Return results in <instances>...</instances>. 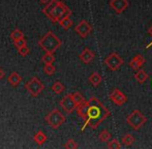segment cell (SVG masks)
Masks as SVG:
<instances>
[{
	"label": "cell",
	"instance_id": "cell-25",
	"mask_svg": "<svg viewBox=\"0 0 152 149\" xmlns=\"http://www.w3.org/2000/svg\"><path fill=\"white\" fill-rule=\"evenodd\" d=\"M24 37V33L20 30V29H15L12 33H10V38L12 39V42L17 39H20V38H23Z\"/></svg>",
	"mask_w": 152,
	"mask_h": 149
},
{
	"label": "cell",
	"instance_id": "cell-22",
	"mask_svg": "<svg viewBox=\"0 0 152 149\" xmlns=\"http://www.w3.org/2000/svg\"><path fill=\"white\" fill-rule=\"evenodd\" d=\"M56 72V67L53 65V63H48V64H45L44 67V73L48 76H52V74H55Z\"/></svg>",
	"mask_w": 152,
	"mask_h": 149
},
{
	"label": "cell",
	"instance_id": "cell-23",
	"mask_svg": "<svg viewBox=\"0 0 152 149\" xmlns=\"http://www.w3.org/2000/svg\"><path fill=\"white\" fill-rule=\"evenodd\" d=\"M42 61H44L45 64H48V63H53L55 61V56L54 53H48L46 52V54L42 56Z\"/></svg>",
	"mask_w": 152,
	"mask_h": 149
},
{
	"label": "cell",
	"instance_id": "cell-30",
	"mask_svg": "<svg viewBox=\"0 0 152 149\" xmlns=\"http://www.w3.org/2000/svg\"><path fill=\"white\" fill-rule=\"evenodd\" d=\"M4 76H5V73H4L3 69L0 67V80H2V79L4 78Z\"/></svg>",
	"mask_w": 152,
	"mask_h": 149
},
{
	"label": "cell",
	"instance_id": "cell-12",
	"mask_svg": "<svg viewBox=\"0 0 152 149\" xmlns=\"http://www.w3.org/2000/svg\"><path fill=\"white\" fill-rule=\"evenodd\" d=\"M94 57H95V54H94L93 51H92L91 49H89V48H85L84 50L82 51V53L79 55V58H80L81 61H82V62H84L85 64H88V63H90L91 61L94 59Z\"/></svg>",
	"mask_w": 152,
	"mask_h": 149
},
{
	"label": "cell",
	"instance_id": "cell-15",
	"mask_svg": "<svg viewBox=\"0 0 152 149\" xmlns=\"http://www.w3.org/2000/svg\"><path fill=\"white\" fill-rule=\"evenodd\" d=\"M102 77L100 76V74L97 73V72L92 73L90 74V77H89V82H90V84L94 87H97L98 85L102 83Z\"/></svg>",
	"mask_w": 152,
	"mask_h": 149
},
{
	"label": "cell",
	"instance_id": "cell-3",
	"mask_svg": "<svg viewBox=\"0 0 152 149\" xmlns=\"http://www.w3.org/2000/svg\"><path fill=\"white\" fill-rule=\"evenodd\" d=\"M61 44H62L61 39L54 32H52V31H48L42 37V39H39V42H38V46L45 52H48V53H55L60 48Z\"/></svg>",
	"mask_w": 152,
	"mask_h": 149
},
{
	"label": "cell",
	"instance_id": "cell-16",
	"mask_svg": "<svg viewBox=\"0 0 152 149\" xmlns=\"http://www.w3.org/2000/svg\"><path fill=\"white\" fill-rule=\"evenodd\" d=\"M134 78H136V80L138 81L140 84H143V83H145L147 80H148L149 74H147L144 69H138V72H137L136 74H134Z\"/></svg>",
	"mask_w": 152,
	"mask_h": 149
},
{
	"label": "cell",
	"instance_id": "cell-2",
	"mask_svg": "<svg viewBox=\"0 0 152 149\" xmlns=\"http://www.w3.org/2000/svg\"><path fill=\"white\" fill-rule=\"evenodd\" d=\"M42 12L50 19L52 22H59L63 18L70 17L72 10L68 8L62 1L59 0H51L47 6L42 8Z\"/></svg>",
	"mask_w": 152,
	"mask_h": 149
},
{
	"label": "cell",
	"instance_id": "cell-28",
	"mask_svg": "<svg viewBox=\"0 0 152 149\" xmlns=\"http://www.w3.org/2000/svg\"><path fill=\"white\" fill-rule=\"evenodd\" d=\"M14 45H15V47H16L17 49H19V48H21V47L26 46V45H27V42H26V39H25V38L23 37V38H20V39L15 40V42H14Z\"/></svg>",
	"mask_w": 152,
	"mask_h": 149
},
{
	"label": "cell",
	"instance_id": "cell-5",
	"mask_svg": "<svg viewBox=\"0 0 152 149\" xmlns=\"http://www.w3.org/2000/svg\"><path fill=\"white\" fill-rule=\"evenodd\" d=\"M46 121L52 129H57L65 122V117L58 109L52 110L48 115L46 116Z\"/></svg>",
	"mask_w": 152,
	"mask_h": 149
},
{
	"label": "cell",
	"instance_id": "cell-7",
	"mask_svg": "<svg viewBox=\"0 0 152 149\" xmlns=\"http://www.w3.org/2000/svg\"><path fill=\"white\" fill-rule=\"evenodd\" d=\"M123 62H124L123 59L115 52L111 53V54L104 59V63H106V65L108 66V69L113 72L118 71L121 67V65L123 64Z\"/></svg>",
	"mask_w": 152,
	"mask_h": 149
},
{
	"label": "cell",
	"instance_id": "cell-11",
	"mask_svg": "<svg viewBox=\"0 0 152 149\" xmlns=\"http://www.w3.org/2000/svg\"><path fill=\"white\" fill-rule=\"evenodd\" d=\"M109 4L117 14H122L128 7L127 0H111Z\"/></svg>",
	"mask_w": 152,
	"mask_h": 149
},
{
	"label": "cell",
	"instance_id": "cell-9",
	"mask_svg": "<svg viewBox=\"0 0 152 149\" xmlns=\"http://www.w3.org/2000/svg\"><path fill=\"white\" fill-rule=\"evenodd\" d=\"M75 31H76L82 38H85L91 33L92 27L86 20H82L76 27H75Z\"/></svg>",
	"mask_w": 152,
	"mask_h": 149
},
{
	"label": "cell",
	"instance_id": "cell-32",
	"mask_svg": "<svg viewBox=\"0 0 152 149\" xmlns=\"http://www.w3.org/2000/svg\"><path fill=\"white\" fill-rule=\"evenodd\" d=\"M148 34L150 35V37H152V26L150 27V28H149V30H148ZM151 45H152V42H151Z\"/></svg>",
	"mask_w": 152,
	"mask_h": 149
},
{
	"label": "cell",
	"instance_id": "cell-31",
	"mask_svg": "<svg viewBox=\"0 0 152 149\" xmlns=\"http://www.w3.org/2000/svg\"><path fill=\"white\" fill-rule=\"evenodd\" d=\"M40 2H42V3H44V4H48L49 2L51 1V0H39Z\"/></svg>",
	"mask_w": 152,
	"mask_h": 149
},
{
	"label": "cell",
	"instance_id": "cell-26",
	"mask_svg": "<svg viewBox=\"0 0 152 149\" xmlns=\"http://www.w3.org/2000/svg\"><path fill=\"white\" fill-rule=\"evenodd\" d=\"M78 147H79L78 143H77L74 139H68L67 141L65 142V144H64V148H66V149H76Z\"/></svg>",
	"mask_w": 152,
	"mask_h": 149
},
{
	"label": "cell",
	"instance_id": "cell-21",
	"mask_svg": "<svg viewBox=\"0 0 152 149\" xmlns=\"http://www.w3.org/2000/svg\"><path fill=\"white\" fill-rule=\"evenodd\" d=\"M72 97H74L75 102H76L77 107H79L80 105H82V104H84L85 102H86V99H84V96H83L80 92H78V91H76V92L72 93Z\"/></svg>",
	"mask_w": 152,
	"mask_h": 149
},
{
	"label": "cell",
	"instance_id": "cell-27",
	"mask_svg": "<svg viewBox=\"0 0 152 149\" xmlns=\"http://www.w3.org/2000/svg\"><path fill=\"white\" fill-rule=\"evenodd\" d=\"M108 148H110V149H120L121 148V144L119 143L117 139H112L108 143Z\"/></svg>",
	"mask_w": 152,
	"mask_h": 149
},
{
	"label": "cell",
	"instance_id": "cell-18",
	"mask_svg": "<svg viewBox=\"0 0 152 149\" xmlns=\"http://www.w3.org/2000/svg\"><path fill=\"white\" fill-rule=\"evenodd\" d=\"M134 141H136V139H134V137L132 135V134H125V135L122 137V144H123L124 146H132V144L134 143Z\"/></svg>",
	"mask_w": 152,
	"mask_h": 149
},
{
	"label": "cell",
	"instance_id": "cell-8",
	"mask_svg": "<svg viewBox=\"0 0 152 149\" xmlns=\"http://www.w3.org/2000/svg\"><path fill=\"white\" fill-rule=\"evenodd\" d=\"M60 107L68 114L77 110V104L75 102L74 97H72V93L66 94L65 96L62 97V99L60 101Z\"/></svg>",
	"mask_w": 152,
	"mask_h": 149
},
{
	"label": "cell",
	"instance_id": "cell-10",
	"mask_svg": "<svg viewBox=\"0 0 152 149\" xmlns=\"http://www.w3.org/2000/svg\"><path fill=\"white\" fill-rule=\"evenodd\" d=\"M109 97H110L111 101L117 106H123L124 104L127 102L126 95L124 94L121 90H119V89H117V88L114 89V90L109 94Z\"/></svg>",
	"mask_w": 152,
	"mask_h": 149
},
{
	"label": "cell",
	"instance_id": "cell-13",
	"mask_svg": "<svg viewBox=\"0 0 152 149\" xmlns=\"http://www.w3.org/2000/svg\"><path fill=\"white\" fill-rule=\"evenodd\" d=\"M145 61L146 60H145L144 56H143L142 54H138L129 61V66L132 67V69H134V71H138V69H140L141 67L143 66Z\"/></svg>",
	"mask_w": 152,
	"mask_h": 149
},
{
	"label": "cell",
	"instance_id": "cell-20",
	"mask_svg": "<svg viewBox=\"0 0 152 149\" xmlns=\"http://www.w3.org/2000/svg\"><path fill=\"white\" fill-rule=\"evenodd\" d=\"M58 23L60 24V26L64 30H68V29L72 26V23L74 22H72V20L70 19V17H66V18H63L62 20L59 21Z\"/></svg>",
	"mask_w": 152,
	"mask_h": 149
},
{
	"label": "cell",
	"instance_id": "cell-19",
	"mask_svg": "<svg viewBox=\"0 0 152 149\" xmlns=\"http://www.w3.org/2000/svg\"><path fill=\"white\" fill-rule=\"evenodd\" d=\"M64 88H65L64 85L62 84L61 82H59V81L54 82L52 85V91L55 93V94H61V93L64 91Z\"/></svg>",
	"mask_w": 152,
	"mask_h": 149
},
{
	"label": "cell",
	"instance_id": "cell-24",
	"mask_svg": "<svg viewBox=\"0 0 152 149\" xmlns=\"http://www.w3.org/2000/svg\"><path fill=\"white\" fill-rule=\"evenodd\" d=\"M98 138H99V140L102 142H108V141H110V139H111V133L108 129H104V131H100Z\"/></svg>",
	"mask_w": 152,
	"mask_h": 149
},
{
	"label": "cell",
	"instance_id": "cell-14",
	"mask_svg": "<svg viewBox=\"0 0 152 149\" xmlns=\"http://www.w3.org/2000/svg\"><path fill=\"white\" fill-rule=\"evenodd\" d=\"M7 81L12 86L17 87L21 82H22V78H21L20 74L17 73V72H14V73H12L10 76H8Z\"/></svg>",
	"mask_w": 152,
	"mask_h": 149
},
{
	"label": "cell",
	"instance_id": "cell-29",
	"mask_svg": "<svg viewBox=\"0 0 152 149\" xmlns=\"http://www.w3.org/2000/svg\"><path fill=\"white\" fill-rule=\"evenodd\" d=\"M18 51H19V54H20L21 56L25 57V56H27V55L29 54V51H30V50H29V48L27 47V45H26V46L19 48V49H18Z\"/></svg>",
	"mask_w": 152,
	"mask_h": 149
},
{
	"label": "cell",
	"instance_id": "cell-4",
	"mask_svg": "<svg viewBox=\"0 0 152 149\" xmlns=\"http://www.w3.org/2000/svg\"><path fill=\"white\" fill-rule=\"evenodd\" d=\"M126 122L132 129L138 131L147 122V117L143 115V113H141L139 110H134L126 117Z\"/></svg>",
	"mask_w": 152,
	"mask_h": 149
},
{
	"label": "cell",
	"instance_id": "cell-6",
	"mask_svg": "<svg viewBox=\"0 0 152 149\" xmlns=\"http://www.w3.org/2000/svg\"><path fill=\"white\" fill-rule=\"evenodd\" d=\"M25 88H26V90L28 91V93L31 96L35 97L42 92V90L45 89V85L36 77H33L25 84Z\"/></svg>",
	"mask_w": 152,
	"mask_h": 149
},
{
	"label": "cell",
	"instance_id": "cell-1",
	"mask_svg": "<svg viewBox=\"0 0 152 149\" xmlns=\"http://www.w3.org/2000/svg\"><path fill=\"white\" fill-rule=\"evenodd\" d=\"M77 113L85 121L82 131L86 126L96 129L98 125L111 115L110 110L95 96L90 97L84 104L77 107Z\"/></svg>",
	"mask_w": 152,
	"mask_h": 149
},
{
	"label": "cell",
	"instance_id": "cell-17",
	"mask_svg": "<svg viewBox=\"0 0 152 149\" xmlns=\"http://www.w3.org/2000/svg\"><path fill=\"white\" fill-rule=\"evenodd\" d=\"M47 136H46V134L44 133V131H37V133L34 135V137H33V140H34V142H35L37 145H42V144H45V142L47 141Z\"/></svg>",
	"mask_w": 152,
	"mask_h": 149
}]
</instances>
